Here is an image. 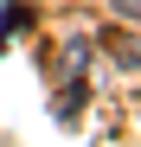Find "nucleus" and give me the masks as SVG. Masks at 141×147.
Segmentation results:
<instances>
[{
  "instance_id": "nucleus-1",
  "label": "nucleus",
  "mask_w": 141,
  "mask_h": 147,
  "mask_svg": "<svg viewBox=\"0 0 141 147\" xmlns=\"http://www.w3.org/2000/svg\"><path fill=\"white\" fill-rule=\"evenodd\" d=\"M122 13H141V0H122Z\"/></svg>"
}]
</instances>
